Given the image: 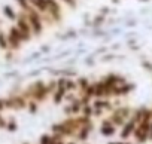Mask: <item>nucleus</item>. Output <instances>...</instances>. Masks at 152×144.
<instances>
[{"label": "nucleus", "mask_w": 152, "mask_h": 144, "mask_svg": "<svg viewBox=\"0 0 152 144\" xmlns=\"http://www.w3.org/2000/svg\"><path fill=\"white\" fill-rule=\"evenodd\" d=\"M28 22H30V27H31V31H33V36H39L42 34L43 31V21H42V17H40V12H37L34 8L28 9L27 12H24Z\"/></svg>", "instance_id": "1"}, {"label": "nucleus", "mask_w": 152, "mask_h": 144, "mask_svg": "<svg viewBox=\"0 0 152 144\" xmlns=\"http://www.w3.org/2000/svg\"><path fill=\"white\" fill-rule=\"evenodd\" d=\"M46 51H49V46H42V52H46Z\"/></svg>", "instance_id": "19"}, {"label": "nucleus", "mask_w": 152, "mask_h": 144, "mask_svg": "<svg viewBox=\"0 0 152 144\" xmlns=\"http://www.w3.org/2000/svg\"><path fill=\"white\" fill-rule=\"evenodd\" d=\"M76 83H78V86L82 89V92H85V89L90 86V80H88L87 77H81V79H78V82H76Z\"/></svg>", "instance_id": "13"}, {"label": "nucleus", "mask_w": 152, "mask_h": 144, "mask_svg": "<svg viewBox=\"0 0 152 144\" xmlns=\"http://www.w3.org/2000/svg\"><path fill=\"white\" fill-rule=\"evenodd\" d=\"M46 14L54 22H58L61 20V8L57 0H46Z\"/></svg>", "instance_id": "4"}, {"label": "nucleus", "mask_w": 152, "mask_h": 144, "mask_svg": "<svg viewBox=\"0 0 152 144\" xmlns=\"http://www.w3.org/2000/svg\"><path fill=\"white\" fill-rule=\"evenodd\" d=\"M103 21H104V15H99L97 18H94V21H93V27H100V25L103 24Z\"/></svg>", "instance_id": "15"}, {"label": "nucleus", "mask_w": 152, "mask_h": 144, "mask_svg": "<svg viewBox=\"0 0 152 144\" xmlns=\"http://www.w3.org/2000/svg\"><path fill=\"white\" fill-rule=\"evenodd\" d=\"M78 88V83L75 80H70V79H66V91H73Z\"/></svg>", "instance_id": "14"}, {"label": "nucleus", "mask_w": 152, "mask_h": 144, "mask_svg": "<svg viewBox=\"0 0 152 144\" xmlns=\"http://www.w3.org/2000/svg\"><path fill=\"white\" fill-rule=\"evenodd\" d=\"M17 28L21 31V34H23V42L26 43V42H28L30 39H31V36H33V31H31V27H30V22H28V20H27V17H26V14L24 12H20L18 14V17H17Z\"/></svg>", "instance_id": "2"}, {"label": "nucleus", "mask_w": 152, "mask_h": 144, "mask_svg": "<svg viewBox=\"0 0 152 144\" xmlns=\"http://www.w3.org/2000/svg\"><path fill=\"white\" fill-rule=\"evenodd\" d=\"M93 85H94V97L102 98V97L106 95V92H104V85H103L102 80H100V82H94Z\"/></svg>", "instance_id": "7"}, {"label": "nucleus", "mask_w": 152, "mask_h": 144, "mask_svg": "<svg viewBox=\"0 0 152 144\" xmlns=\"http://www.w3.org/2000/svg\"><path fill=\"white\" fill-rule=\"evenodd\" d=\"M0 49H3V51H9L8 34H5L3 31H0Z\"/></svg>", "instance_id": "9"}, {"label": "nucleus", "mask_w": 152, "mask_h": 144, "mask_svg": "<svg viewBox=\"0 0 152 144\" xmlns=\"http://www.w3.org/2000/svg\"><path fill=\"white\" fill-rule=\"evenodd\" d=\"M3 106H5V103H3L2 100H0V110H2V109H3Z\"/></svg>", "instance_id": "20"}, {"label": "nucleus", "mask_w": 152, "mask_h": 144, "mask_svg": "<svg viewBox=\"0 0 152 144\" xmlns=\"http://www.w3.org/2000/svg\"><path fill=\"white\" fill-rule=\"evenodd\" d=\"M63 2H64L67 6H70V8H75V6H76V0H63Z\"/></svg>", "instance_id": "18"}, {"label": "nucleus", "mask_w": 152, "mask_h": 144, "mask_svg": "<svg viewBox=\"0 0 152 144\" xmlns=\"http://www.w3.org/2000/svg\"><path fill=\"white\" fill-rule=\"evenodd\" d=\"M134 126H136V125H134V120L128 122V123L125 125V128H124L122 134H121V135H122V138H127V137H128V135H130V134L134 131Z\"/></svg>", "instance_id": "10"}, {"label": "nucleus", "mask_w": 152, "mask_h": 144, "mask_svg": "<svg viewBox=\"0 0 152 144\" xmlns=\"http://www.w3.org/2000/svg\"><path fill=\"white\" fill-rule=\"evenodd\" d=\"M30 91L33 92V97L34 98H37V100H43L49 92H48V88H46V85L43 83V82H36V83H33V86L30 88Z\"/></svg>", "instance_id": "5"}, {"label": "nucleus", "mask_w": 152, "mask_h": 144, "mask_svg": "<svg viewBox=\"0 0 152 144\" xmlns=\"http://www.w3.org/2000/svg\"><path fill=\"white\" fill-rule=\"evenodd\" d=\"M3 14H5V17H6L8 20L17 21V17H18V14L15 12V9H14L11 5H6V6H3Z\"/></svg>", "instance_id": "6"}, {"label": "nucleus", "mask_w": 152, "mask_h": 144, "mask_svg": "<svg viewBox=\"0 0 152 144\" xmlns=\"http://www.w3.org/2000/svg\"><path fill=\"white\" fill-rule=\"evenodd\" d=\"M113 132H115V128H113L109 122H104L103 126H102V134H103V135H112Z\"/></svg>", "instance_id": "11"}, {"label": "nucleus", "mask_w": 152, "mask_h": 144, "mask_svg": "<svg viewBox=\"0 0 152 144\" xmlns=\"http://www.w3.org/2000/svg\"><path fill=\"white\" fill-rule=\"evenodd\" d=\"M66 88L64 86H57V89H55V92H54V103L55 104H58L64 97H66Z\"/></svg>", "instance_id": "8"}, {"label": "nucleus", "mask_w": 152, "mask_h": 144, "mask_svg": "<svg viewBox=\"0 0 152 144\" xmlns=\"http://www.w3.org/2000/svg\"><path fill=\"white\" fill-rule=\"evenodd\" d=\"M76 36H78V33H76V31H69V33H66L61 39H63V40H67V39H76Z\"/></svg>", "instance_id": "16"}, {"label": "nucleus", "mask_w": 152, "mask_h": 144, "mask_svg": "<svg viewBox=\"0 0 152 144\" xmlns=\"http://www.w3.org/2000/svg\"><path fill=\"white\" fill-rule=\"evenodd\" d=\"M93 107H94V109H102V110H103V109H110V104H109L107 101H103V100L99 98L97 101H94Z\"/></svg>", "instance_id": "12"}, {"label": "nucleus", "mask_w": 152, "mask_h": 144, "mask_svg": "<svg viewBox=\"0 0 152 144\" xmlns=\"http://www.w3.org/2000/svg\"><path fill=\"white\" fill-rule=\"evenodd\" d=\"M8 42H9V49L11 51H17L23 45V34L17 28V25L9 28V31H8Z\"/></svg>", "instance_id": "3"}, {"label": "nucleus", "mask_w": 152, "mask_h": 144, "mask_svg": "<svg viewBox=\"0 0 152 144\" xmlns=\"http://www.w3.org/2000/svg\"><path fill=\"white\" fill-rule=\"evenodd\" d=\"M52 143H54V140L51 137H48V135H43L42 137V144H52Z\"/></svg>", "instance_id": "17"}]
</instances>
